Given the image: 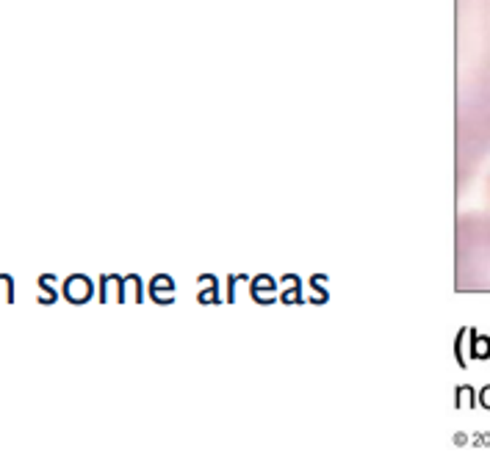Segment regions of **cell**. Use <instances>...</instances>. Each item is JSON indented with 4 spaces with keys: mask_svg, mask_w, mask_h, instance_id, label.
<instances>
[{
    "mask_svg": "<svg viewBox=\"0 0 490 453\" xmlns=\"http://www.w3.org/2000/svg\"><path fill=\"white\" fill-rule=\"evenodd\" d=\"M463 77L468 102L490 105V0H463Z\"/></svg>",
    "mask_w": 490,
    "mask_h": 453,
    "instance_id": "1",
    "label": "cell"
}]
</instances>
